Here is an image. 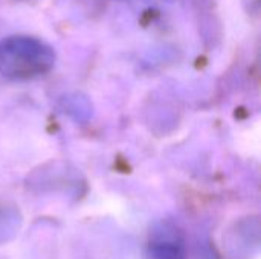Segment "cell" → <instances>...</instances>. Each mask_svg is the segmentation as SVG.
Segmentation results:
<instances>
[{
  "label": "cell",
  "instance_id": "1",
  "mask_svg": "<svg viewBox=\"0 0 261 259\" xmlns=\"http://www.w3.org/2000/svg\"><path fill=\"white\" fill-rule=\"evenodd\" d=\"M55 64V52L34 37H8L0 41V75L9 79H34Z\"/></svg>",
  "mask_w": 261,
  "mask_h": 259
}]
</instances>
